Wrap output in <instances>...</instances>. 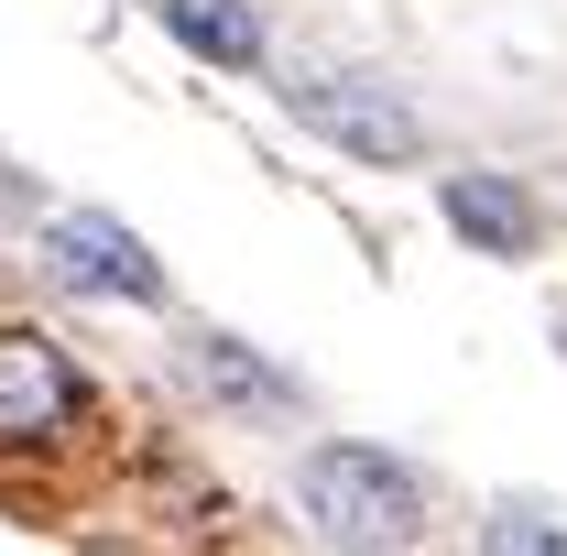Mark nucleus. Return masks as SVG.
Segmentation results:
<instances>
[{
	"instance_id": "7ed1b4c3",
	"label": "nucleus",
	"mask_w": 567,
	"mask_h": 556,
	"mask_svg": "<svg viewBox=\"0 0 567 556\" xmlns=\"http://www.w3.org/2000/svg\"><path fill=\"white\" fill-rule=\"evenodd\" d=\"M87 415V382L44 328H0V447H55Z\"/></svg>"
},
{
	"instance_id": "0eeeda50",
	"label": "nucleus",
	"mask_w": 567,
	"mask_h": 556,
	"mask_svg": "<svg viewBox=\"0 0 567 556\" xmlns=\"http://www.w3.org/2000/svg\"><path fill=\"white\" fill-rule=\"evenodd\" d=\"M481 556H567V513H546V502H502L492 524H481Z\"/></svg>"
},
{
	"instance_id": "39448f33",
	"label": "nucleus",
	"mask_w": 567,
	"mask_h": 556,
	"mask_svg": "<svg viewBox=\"0 0 567 556\" xmlns=\"http://www.w3.org/2000/svg\"><path fill=\"white\" fill-rule=\"evenodd\" d=\"M436 208H447V229H458L481 262H524V251L546 240L535 197H524V186H502V175H436Z\"/></svg>"
},
{
	"instance_id": "1a4fd4ad",
	"label": "nucleus",
	"mask_w": 567,
	"mask_h": 556,
	"mask_svg": "<svg viewBox=\"0 0 567 556\" xmlns=\"http://www.w3.org/2000/svg\"><path fill=\"white\" fill-rule=\"evenodd\" d=\"M22 208H33V186H22V175L0 164V218H22Z\"/></svg>"
},
{
	"instance_id": "423d86ee",
	"label": "nucleus",
	"mask_w": 567,
	"mask_h": 556,
	"mask_svg": "<svg viewBox=\"0 0 567 556\" xmlns=\"http://www.w3.org/2000/svg\"><path fill=\"white\" fill-rule=\"evenodd\" d=\"M153 11H164V33H175L186 55H208V66H229V76L262 66V11H251V0H153Z\"/></svg>"
},
{
	"instance_id": "f03ea898",
	"label": "nucleus",
	"mask_w": 567,
	"mask_h": 556,
	"mask_svg": "<svg viewBox=\"0 0 567 556\" xmlns=\"http://www.w3.org/2000/svg\"><path fill=\"white\" fill-rule=\"evenodd\" d=\"M295 121L317 142H339L350 164H382V175H404L425 164V121L404 110V87H382V76H295Z\"/></svg>"
},
{
	"instance_id": "20e7f679",
	"label": "nucleus",
	"mask_w": 567,
	"mask_h": 556,
	"mask_svg": "<svg viewBox=\"0 0 567 556\" xmlns=\"http://www.w3.org/2000/svg\"><path fill=\"white\" fill-rule=\"evenodd\" d=\"M44 262H55L76 295H110V306H164V262H153V251H142L110 208L44 218Z\"/></svg>"
},
{
	"instance_id": "6e6552de",
	"label": "nucleus",
	"mask_w": 567,
	"mask_h": 556,
	"mask_svg": "<svg viewBox=\"0 0 567 556\" xmlns=\"http://www.w3.org/2000/svg\"><path fill=\"white\" fill-rule=\"evenodd\" d=\"M197 371H208L218 393H240V404H295V382L262 371V360H240V339H197Z\"/></svg>"
},
{
	"instance_id": "f257e3e1",
	"label": "nucleus",
	"mask_w": 567,
	"mask_h": 556,
	"mask_svg": "<svg viewBox=\"0 0 567 556\" xmlns=\"http://www.w3.org/2000/svg\"><path fill=\"white\" fill-rule=\"evenodd\" d=\"M295 513H306V535L339 556H404L425 535V481L415 459H393V447H306L295 459Z\"/></svg>"
}]
</instances>
